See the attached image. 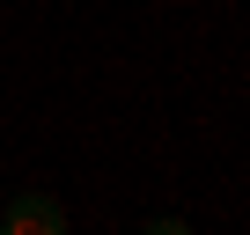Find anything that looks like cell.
<instances>
[{
	"label": "cell",
	"instance_id": "1",
	"mask_svg": "<svg viewBox=\"0 0 250 235\" xmlns=\"http://www.w3.org/2000/svg\"><path fill=\"white\" fill-rule=\"evenodd\" d=\"M0 235H66V213H59V198L22 191L8 213H0Z\"/></svg>",
	"mask_w": 250,
	"mask_h": 235
},
{
	"label": "cell",
	"instance_id": "2",
	"mask_svg": "<svg viewBox=\"0 0 250 235\" xmlns=\"http://www.w3.org/2000/svg\"><path fill=\"white\" fill-rule=\"evenodd\" d=\"M140 235H191V228H184V220H147Z\"/></svg>",
	"mask_w": 250,
	"mask_h": 235
}]
</instances>
